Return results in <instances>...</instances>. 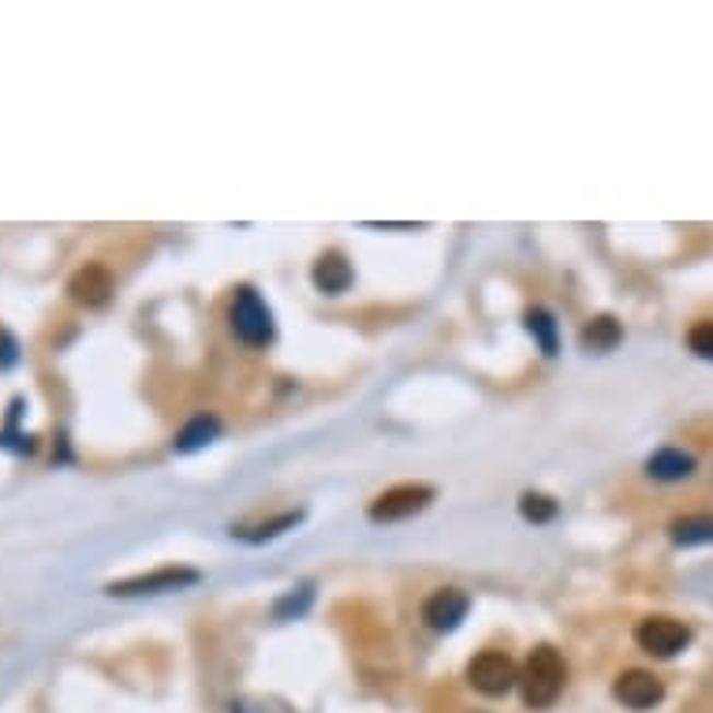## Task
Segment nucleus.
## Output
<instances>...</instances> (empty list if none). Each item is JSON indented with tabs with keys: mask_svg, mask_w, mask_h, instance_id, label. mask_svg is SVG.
Listing matches in <instances>:
<instances>
[{
	"mask_svg": "<svg viewBox=\"0 0 713 713\" xmlns=\"http://www.w3.org/2000/svg\"><path fill=\"white\" fill-rule=\"evenodd\" d=\"M527 329H530V337L538 340L541 355H557V322H553V314L541 311V306L527 311Z\"/></svg>",
	"mask_w": 713,
	"mask_h": 713,
	"instance_id": "2eb2a0df",
	"label": "nucleus"
},
{
	"mask_svg": "<svg viewBox=\"0 0 713 713\" xmlns=\"http://www.w3.org/2000/svg\"><path fill=\"white\" fill-rule=\"evenodd\" d=\"M300 519H303V512H284V516H277V519H269V523H258V527H250V530H232V535H239L243 541H266V538L284 535V530L295 527Z\"/></svg>",
	"mask_w": 713,
	"mask_h": 713,
	"instance_id": "dca6fc26",
	"label": "nucleus"
},
{
	"mask_svg": "<svg viewBox=\"0 0 713 713\" xmlns=\"http://www.w3.org/2000/svg\"><path fill=\"white\" fill-rule=\"evenodd\" d=\"M311 601H314V591H311V586H300V591H288L284 598L273 606V612H277L281 620H292V617H303Z\"/></svg>",
	"mask_w": 713,
	"mask_h": 713,
	"instance_id": "a211bd4d",
	"label": "nucleus"
},
{
	"mask_svg": "<svg viewBox=\"0 0 713 713\" xmlns=\"http://www.w3.org/2000/svg\"><path fill=\"white\" fill-rule=\"evenodd\" d=\"M217 433H221V419L202 411V414H195V419L176 433L173 448H176V453H198V448H206L210 441H217Z\"/></svg>",
	"mask_w": 713,
	"mask_h": 713,
	"instance_id": "f8f14e48",
	"label": "nucleus"
},
{
	"mask_svg": "<svg viewBox=\"0 0 713 713\" xmlns=\"http://www.w3.org/2000/svg\"><path fill=\"white\" fill-rule=\"evenodd\" d=\"M519 516L527 523H549L557 516V501L546 493H523L519 498Z\"/></svg>",
	"mask_w": 713,
	"mask_h": 713,
	"instance_id": "f3484780",
	"label": "nucleus"
},
{
	"mask_svg": "<svg viewBox=\"0 0 713 713\" xmlns=\"http://www.w3.org/2000/svg\"><path fill=\"white\" fill-rule=\"evenodd\" d=\"M646 475L654 482H683V478L694 475V456L683 453V448H657L646 459Z\"/></svg>",
	"mask_w": 713,
	"mask_h": 713,
	"instance_id": "9d476101",
	"label": "nucleus"
},
{
	"mask_svg": "<svg viewBox=\"0 0 713 713\" xmlns=\"http://www.w3.org/2000/svg\"><path fill=\"white\" fill-rule=\"evenodd\" d=\"M202 575L195 568H179V564H168V568H157V572H147V575H131V580H120V583H108L105 594L113 598H139V594H165V591H184V586H195Z\"/></svg>",
	"mask_w": 713,
	"mask_h": 713,
	"instance_id": "20e7f679",
	"label": "nucleus"
},
{
	"mask_svg": "<svg viewBox=\"0 0 713 713\" xmlns=\"http://www.w3.org/2000/svg\"><path fill=\"white\" fill-rule=\"evenodd\" d=\"M624 340V329H620V322L617 318H609V314H601V318H591L583 325V332H580V344L583 351H612Z\"/></svg>",
	"mask_w": 713,
	"mask_h": 713,
	"instance_id": "ddd939ff",
	"label": "nucleus"
},
{
	"mask_svg": "<svg viewBox=\"0 0 713 713\" xmlns=\"http://www.w3.org/2000/svg\"><path fill=\"white\" fill-rule=\"evenodd\" d=\"M635 643L639 650H646L650 657H676L680 650L691 646V628L673 617H646L643 624L635 628Z\"/></svg>",
	"mask_w": 713,
	"mask_h": 713,
	"instance_id": "423d86ee",
	"label": "nucleus"
},
{
	"mask_svg": "<svg viewBox=\"0 0 713 713\" xmlns=\"http://www.w3.org/2000/svg\"><path fill=\"white\" fill-rule=\"evenodd\" d=\"M467 683L478 694H486V699H501V694H509L519 683V669L504 650H482L467 665Z\"/></svg>",
	"mask_w": 713,
	"mask_h": 713,
	"instance_id": "7ed1b4c3",
	"label": "nucleus"
},
{
	"mask_svg": "<svg viewBox=\"0 0 713 713\" xmlns=\"http://www.w3.org/2000/svg\"><path fill=\"white\" fill-rule=\"evenodd\" d=\"M433 501V486H422V482H404V486H393L385 490L382 498L370 504L366 516L374 523H396V519H411L419 516L422 509H430Z\"/></svg>",
	"mask_w": 713,
	"mask_h": 713,
	"instance_id": "39448f33",
	"label": "nucleus"
},
{
	"mask_svg": "<svg viewBox=\"0 0 713 713\" xmlns=\"http://www.w3.org/2000/svg\"><path fill=\"white\" fill-rule=\"evenodd\" d=\"M568 680V665L553 646H535L519 669V691L530 710H546L561 699Z\"/></svg>",
	"mask_w": 713,
	"mask_h": 713,
	"instance_id": "f257e3e1",
	"label": "nucleus"
},
{
	"mask_svg": "<svg viewBox=\"0 0 713 713\" xmlns=\"http://www.w3.org/2000/svg\"><path fill=\"white\" fill-rule=\"evenodd\" d=\"M311 277H314V288H318L322 295H340V292H348L351 281H355V273H351L344 255H322L318 261H314Z\"/></svg>",
	"mask_w": 713,
	"mask_h": 713,
	"instance_id": "9b49d317",
	"label": "nucleus"
},
{
	"mask_svg": "<svg viewBox=\"0 0 713 713\" xmlns=\"http://www.w3.org/2000/svg\"><path fill=\"white\" fill-rule=\"evenodd\" d=\"M113 292H116L113 273H108L105 266H97V261L75 269V273H71V281H68V295L79 306H86V311H102V306H108Z\"/></svg>",
	"mask_w": 713,
	"mask_h": 713,
	"instance_id": "0eeeda50",
	"label": "nucleus"
},
{
	"mask_svg": "<svg viewBox=\"0 0 713 713\" xmlns=\"http://www.w3.org/2000/svg\"><path fill=\"white\" fill-rule=\"evenodd\" d=\"M669 535H673L676 546H710V541H713V512H699V516L673 519Z\"/></svg>",
	"mask_w": 713,
	"mask_h": 713,
	"instance_id": "4468645a",
	"label": "nucleus"
},
{
	"mask_svg": "<svg viewBox=\"0 0 713 713\" xmlns=\"http://www.w3.org/2000/svg\"><path fill=\"white\" fill-rule=\"evenodd\" d=\"M688 348H691L699 359H706V363H713V322H699V325H691V332H688Z\"/></svg>",
	"mask_w": 713,
	"mask_h": 713,
	"instance_id": "6ab92c4d",
	"label": "nucleus"
},
{
	"mask_svg": "<svg viewBox=\"0 0 713 713\" xmlns=\"http://www.w3.org/2000/svg\"><path fill=\"white\" fill-rule=\"evenodd\" d=\"M467 609H471V598L459 586H441L437 594H430L426 606H422V620L433 631H456L459 620L467 617Z\"/></svg>",
	"mask_w": 713,
	"mask_h": 713,
	"instance_id": "1a4fd4ad",
	"label": "nucleus"
},
{
	"mask_svg": "<svg viewBox=\"0 0 713 713\" xmlns=\"http://www.w3.org/2000/svg\"><path fill=\"white\" fill-rule=\"evenodd\" d=\"M229 322L236 340H243L247 348H266L273 340V314H269L266 300H261L255 288H239L236 300H232Z\"/></svg>",
	"mask_w": 713,
	"mask_h": 713,
	"instance_id": "f03ea898",
	"label": "nucleus"
},
{
	"mask_svg": "<svg viewBox=\"0 0 713 713\" xmlns=\"http://www.w3.org/2000/svg\"><path fill=\"white\" fill-rule=\"evenodd\" d=\"M612 694H617V702H624L628 710H654L657 702L665 699V683L646 669H628L617 676Z\"/></svg>",
	"mask_w": 713,
	"mask_h": 713,
	"instance_id": "6e6552de",
	"label": "nucleus"
}]
</instances>
